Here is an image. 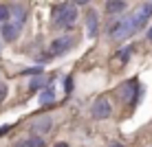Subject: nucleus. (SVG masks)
Instances as JSON below:
<instances>
[{"label":"nucleus","mask_w":152,"mask_h":147,"mask_svg":"<svg viewBox=\"0 0 152 147\" xmlns=\"http://www.w3.org/2000/svg\"><path fill=\"white\" fill-rule=\"evenodd\" d=\"M38 99H40L42 106H51V103H55V83H53V79L49 81L46 88H42V92H40Z\"/></svg>","instance_id":"9"},{"label":"nucleus","mask_w":152,"mask_h":147,"mask_svg":"<svg viewBox=\"0 0 152 147\" xmlns=\"http://www.w3.org/2000/svg\"><path fill=\"white\" fill-rule=\"evenodd\" d=\"M145 38H148V40H150V42H152V27H150V29H148V33H145Z\"/></svg>","instance_id":"20"},{"label":"nucleus","mask_w":152,"mask_h":147,"mask_svg":"<svg viewBox=\"0 0 152 147\" xmlns=\"http://www.w3.org/2000/svg\"><path fill=\"white\" fill-rule=\"evenodd\" d=\"M27 22V9L22 4H11V15L7 22L0 24V38L4 42H15L22 33V27Z\"/></svg>","instance_id":"1"},{"label":"nucleus","mask_w":152,"mask_h":147,"mask_svg":"<svg viewBox=\"0 0 152 147\" xmlns=\"http://www.w3.org/2000/svg\"><path fill=\"white\" fill-rule=\"evenodd\" d=\"M22 75H42V66H35V68H27Z\"/></svg>","instance_id":"15"},{"label":"nucleus","mask_w":152,"mask_h":147,"mask_svg":"<svg viewBox=\"0 0 152 147\" xmlns=\"http://www.w3.org/2000/svg\"><path fill=\"white\" fill-rule=\"evenodd\" d=\"M51 125H53V119L49 117V114H42V117H38L31 123V136H42L46 134L51 130Z\"/></svg>","instance_id":"7"},{"label":"nucleus","mask_w":152,"mask_h":147,"mask_svg":"<svg viewBox=\"0 0 152 147\" xmlns=\"http://www.w3.org/2000/svg\"><path fill=\"white\" fill-rule=\"evenodd\" d=\"M73 2H75V4H88L91 0H73Z\"/></svg>","instance_id":"19"},{"label":"nucleus","mask_w":152,"mask_h":147,"mask_svg":"<svg viewBox=\"0 0 152 147\" xmlns=\"http://www.w3.org/2000/svg\"><path fill=\"white\" fill-rule=\"evenodd\" d=\"M73 46H75V38H73V35H62V38H57V40L51 42L49 55L51 57H62V55L69 53Z\"/></svg>","instance_id":"5"},{"label":"nucleus","mask_w":152,"mask_h":147,"mask_svg":"<svg viewBox=\"0 0 152 147\" xmlns=\"http://www.w3.org/2000/svg\"><path fill=\"white\" fill-rule=\"evenodd\" d=\"M64 90H66V94L73 90V77H64Z\"/></svg>","instance_id":"16"},{"label":"nucleus","mask_w":152,"mask_h":147,"mask_svg":"<svg viewBox=\"0 0 152 147\" xmlns=\"http://www.w3.org/2000/svg\"><path fill=\"white\" fill-rule=\"evenodd\" d=\"M126 9H128V4H126V0H108L106 2V13H124Z\"/></svg>","instance_id":"10"},{"label":"nucleus","mask_w":152,"mask_h":147,"mask_svg":"<svg viewBox=\"0 0 152 147\" xmlns=\"http://www.w3.org/2000/svg\"><path fill=\"white\" fill-rule=\"evenodd\" d=\"M55 147H69V145H66V143H57Z\"/></svg>","instance_id":"22"},{"label":"nucleus","mask_w":152,"mask_h":147,"mask_svg":"<svg viewBox=\"0 0 152 147\" xmlns=\"http://www.w3.org/2000/svg\"><path fill=\"white\" fill-rule=\"evenodd\" d=\"M9 15H11V7H7V4H0V24L7 22Z\"/></svg>","instance_id":"13"},{"label":"nucleus","mask_w":152,"mask_h":147,"mask_svg":"<svg viewBox=\"0 0 152 147\" xmlns=\"http://www.w3.org/2000/svg\"><path fill=\"white\" fill-rule=\"evenodd\" d=\"M110 147H124L121 143H110Z\"/></svg>","instance_id":"21"},{"label":"nucleus","mask_w":152,"mask_h":147,"mask_svg":"<svg viewBox=\"0 0 152 147\" xmlns=\"http://www.w3.org/2000/svg\"><path fill=\"white\" fill-rule=\"evenodd\" d=\"M53 29L71 31L77 22V4L75 2H62L53 9Z\"/></svg>","instance_id":"2"},{"label":"nucleus","mask_w":152,"mask_h":147,"mask_svg":"<svg viewBox=\"0 0 152 147\" xmlns=\"http://www.w3.org/2000/svg\"><path fill=\"white\" fill-rule=\"evenodd\" d=\"M15 147H44V138H42V136H29L27 140L18 143Z\"/></svg>","instance_id":"12"},{"label":"nucleus","mask_w":152,"mask_h":147,"mask_svg":"<svg viewBox=\"0 0 152 147\" xmlns=\"http://www.w3.org/2000/svg\"><path fill=\"white\" fill-rule=\"evenodd\" d=\"M150 15H152V0L143 2L141 7H137L132 13H130V20H132V29H134V33H137V31H141V29L145 27V24H148Z\"/></svg>","instance_id":"4"},{"label":"nucleus","mask_w":152,"mask_h":147,"mask_svg":"<svg viewBox=\"0 0 152 147\" xmlns=\"http://www.w3.org/2000/svg\"><path fill=\"white\" fill-rule=\"evenodd\" d=\"M117 94L121 97V101L126 103V106H132L134 101L143 94V88L139 86V81H137V77H132V79H128V81H124L121 86H119V90Z\"/></svg>","instance_id":"3"},{"label":"nucleus","mask_w":152,"mask_h":147,"mask_svg":"<svg viewBox=\"0 0 152 147\" xmlns=\"http://www.w3.org/2000/svg\"><path fill=\"white\" fill-rule=\"evenodd\" d=\"M11 127H13V125H2V127H0V136H2V134H7Z\"/></svg>","instance_id":"18"},{"label":"nucleus","mask_w":152,"mask_h":147,"mask_svg":"<svg viewBox=\"0 0 152 147\" xmlns=\"http://www.w3.org/2000/svg\"><path fill=\"white\" fill-rule=\"evenodd\" d=\"M49 81L51 79H46L44 75H35V79L29 81V90L35 92V90H40V88H46V86H49Z\"/></svg>","instance_id":"11"},{"label":"nucleus","mask_w":152,"mask_h":147,"mask_svg":"<svg viewBox=\"0 0 152 147\" xmlns=\"http://www.w3.org/2000/svg\"><path fill=\"white\" fill-rule=\"evenodd\" d=\"M130 53H132V46H128V49L119 51V59H121V64H126V62H128V57H130Z\"/></svg>","instance_id":"14"},{"label":"nucleus","mask_w":152,"mask_h":147,"mask_svg":"<svg viewBox=\"0 0 152 147\" xmlns=\"http://www.w3.org/2000/svg\"><path fill=\"white\" fill-rule=\"evenodd\" d=\"M4 97H7V86H4V83H0V103L4 101Z\"/></svg>","instance_id":"17"},{"label":"nucleus","mask_w":152,"mask_h":147,"mask_svg":"<svg viewBox=\"0 0 152 147\" xmlns=\"http://www.w3.org/2000/svg\"><path fill=\"white\" fill-rule=\"evenodd\" d=\"M113 114V106H110V101H108L106 97H97L95 99V103H93V117H95L97 121H104V119H108Z\"/></svg>","instance_id":"6"},{"label":"nucleus","mask_w":152,"mask_h":147,"mask_svg":"<svg viewBox=\"0 0 152 147\" xmlns=\"http://www.w3.org/2000/svg\"><path fill=\"white\" fill-rule=\"evenodd\" d=\"M97 33H99V15L95 9H91L86 13V35L93 40V38H97Z\"/></svg>","instance_id":"8"}]
</instances>
